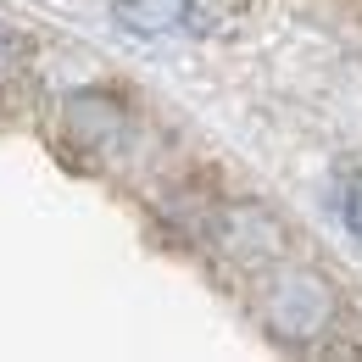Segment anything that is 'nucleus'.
<instances>
[{"label": "nucleus", "mask_w": 362, "mask_h": 362, "mask_svg": "<svg viewBox=\"0 0 362 362\" xmlns=\"http://www.w3.org/2000/svg\"><path fill=\"white\" fill-rule=\"evenodd\" d=\"M257 313L268 323V334L279 346H317L323 334H334L340 317V296L317 268H284L273 262L257 284Z\"/></svg>", "instance_id": "obj_1"}, {"label": "nucleus", "mask_w": 362, "mask_h": 362, "mask_svg": "<svg viewBox=\"0 0 362 362\" xmlns=\"http://www.w3.org/2000/svg\"><path fill=\"white\" fill-rule=\"evenodd\" d=\"M206 240L218 245V257H228L234 268H245V273H268L290 251V228L279 223L268 206H257V201L218 206L212 223H206Z\"/></svg>", "instance_id": "obj_2"}, {"label": "nucleus", "mask_w": 362, "mask_h": 362, "mask_svg": "<svg viewBox=\"0 0 362 362\" xmlns=\"http://www.w3.org/2000/svg\"><path fill=\"white\" fill-rule=\"evenodd\" d=\"M62 123H67V139L78 151L106 156L123 139V129H129V112H123V100H112V95H100V90H73L67 106H62Z\"/></svg>", "instance_id": "obj_3"}, {"label": "nucleus", "mask_w": 362, "mask_h": 362, "mask_svg": "<svg viewBox=\"0 0 362 362\" xmlns=\"http://www.w3.org/2000/svg\"><path fill=\"white\" fill-rule=\"evenodd\" d=\"M112 17L129 34H173L184 17H189V0H117Z\"/></svg>", "instance_id": "obj_4"}, {"label": "nucleus", "mask_w": 362, "mask_h": 362, "mask_svg": "<svg viewBox=\"0 0 362 362\" xmlns=\"http://www.w3.org/2000/svg\"><path fill=\"white\" fill-rule=\"evenodd\" d=\"M11 67H17V40H11V34H6V23H0V78H6Z\"/></svg>", "instance_id": "obj_5"}, {"label": "nucleus", "mask_w": 362, "mask_h": 362, "mask_svg": "<svg viewBox=\"0 0 362 362\" xmlns=\"http://www.w3.org/2000/svg\"><path fill=\"white\" fill-rule=\"evenodd\" d=\"M346 228L362 240V189H351V195H346Z\"/></svg>", "instance_id": "obj_6"}]
</instances>
